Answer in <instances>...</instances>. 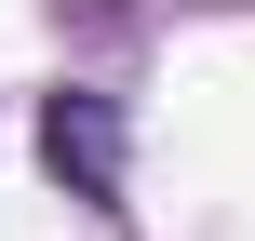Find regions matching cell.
Returning a JSON list of instances; mask_svg holds the SVG:
<instances>
[{"instance_id":"cell-1","label":"cell","mask_w":255,"mask_h":241,"mask_svg":"<svg viewBox=\"0 0 255 241\" xmlns=\"http://www.w3.org/2000/svg\"><path fill=\"white\" fill-rule=\"evenodd\" d=\"M121 161H134V121H121V94H94V80L40 94V174H54L67 201L121 215Z\"/></svg>"}]
</instances>
